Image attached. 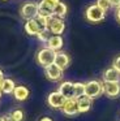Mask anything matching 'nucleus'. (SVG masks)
Here are the masks:
<instances>
[{
    "mask_svg": "<svg viewBox=\"0 0 120 121\" xmlns=\"http://www.w3.org/2000/svg\"><path fill=\"white\" fill-rule=\"evenodd\" d=\"M93 107V99H90L89 96L83 95V96L77 99V108H78V113H86L91 109Z\"/></svg>",
    "mask_w": 120,
    "mask_h": 121,
    "instance_id": "obj_16",
    "label": "nucleus"
},
{
    "mask_svg": "<svg viewBox=\"0 0 120 121\" xmlns=\"http://www.w3.org/2000/svg\"><path fill=\"white\" fill-rule=\"evenodd\" d=\"M85 17L89 22L91 24H98V22H102L106 17V12L103 9H101L97 4H91L86 8L85 11Z\"/></svg>",
    "mask_w": 120,
    "mask_h": 121,
    "instance_id": "obj_3",
    "label": "nucleus"
},
{
    "mask_svg": "<svg viewBox=\"0 0 120 121\" xmlns=\"http://www.w3.org/2000/svg\"><path fill=\"white\" fill-rule=\"evenodd\" d=\"M112 66H114V68H116L117 70H120V55L115 57L114 63H112Z\"/></svg>",
    "mask_w": 120,
    "mask_h": 121,
    "instance_id": "obj_24",
    "label": "nucleus"
},
{
    "mask_svg": "<svg viewBox=\"0 0 120 121\" xmlns=\"http://www.w3.org/2000/svg\"><path fill=\"white\" fill-rule=\"evenodd\" d=\"M23 27H25L26 34H28V35H31V37H37V35H38L39 33L42 31V30H43L35 18L28 20V21L25 22V26H23Z\"/></svg>",
    "mask_w": 120,
    "mask_h": 121,
    "instance_id": "obj_12",
    "label": "nucleus"
},
{
    "mask_svg": "<svg viewBox=\"0 0 120 121\" xmlns=\"http://www.w3.org/2000/svg\"><path fill=\"white\" fill-rule=\"evenodd\" d=\"M102 77H103V82H120V70H117L114 66H110L103 72Z\"/></svg>",
    "mask_w": 120,
    "mask_h": 121,
    "instance_id": "obj_13",
    "label": "nucleus"
},
{
    "mask_svg": "<svg viewBox=\"0 0 120 121\" xmlns=\"http://www.w3.org/2000/svg\"><path fill=\"white\" fill-rule=\"evenodd\" d=\"M46 47L51 48L52 51L55 52H59L60 50L63 48V44H64V40H63V37L61 35H51L48 39V42L46 43Z\"/></svg>",
    "mask_w": 120,
    "mask_h": 121,
    "instance_id": "obj_17",
    "label": "nucleus"
},
{
    "mask_svg": "<svg viewBox=\"0 0 120 121\" xmlns=\"http://www.w3.org/2000/svg\"><path fill=\"white\" fill-rule=\"evenodd\" d=\"M1 95H3V92H1V91H0V98H1Z\"/></svg>",
    "mask_w": 120,
    "mask_h": 121,
    "instance_id": "obj_30",
    "label": "nucleus"
},
{
    "mask_svg": "<svg viewBox=\"0 0 120 121\" xmlns=\"http://www.w3.org/2000/svg\"><path fill=\"white\" fill-rule=\"evenodd\" d=\"M115 17H116V21L120 24V7L116 8V11H115Z\"/></svg>",
    "mask_w": 120,
    "mask_h": 121,
    "instance_id": "obj_27",
    "label": "nucleus"
},
{
    "mask_svg": "<svg viewBox=\"0 0 120 121\" xmlns=\"http://www.w3.org/2000/svg\"><path fill=\"white\" fill-rule=\"evenodd\" d=\"M57 91H59L65 99L74 98V86H73V82H70V81H63L59 85Z\"/></svg>",
    "mask_w": 120,
    "mask_h": 121,
    "instance_id": "obj_11",
    "label": "nucleus"
},
{
    "mask_svg": "<svg viewBox=\"0 0 120 121\" xmlns=\"http://www.w3.org/2000/svg\"><path fill=\"white\" fill-rule=\"evenodd\" d=\"M63 115L68 116V117H73V116L78 115V108H77V99L76 98H70V99H67L63 104L61 109Z\"/></svg>",
    "mask_w": 120,
    "mask_h": 121,
    "instance_id": "obj_8",
    "label": "nucleus"
},
{
    "mask_svg": "<svg viewBox=\"0 0 120 121\" xmlns=\"http://www.w3.org/2000/svg\"><path fill=\"white\" fill-rule=\"evenodd\" d=\"M73 86H74V98L76 99H78V98L85 95V83H82V82H73Z\"/></svg>",
    "mask_w": 120,
    "mask_h": 121,
    "instance_id": "obj_20",
    "label": "nucleus"
},
{
    "mask_svg": "<svg viewBox=\"0 0 120 121\" xmlns=\"http://www.w3.org/2000/svg\"><path fill=\"white\" fill-rule=\"evenodd\" d=\"M67 13H68V7H67V4L63 3V1H60L56 5V8L54 9V16L59 17V18H63V20L67 16Z\"/></svg>",
    "mask_w": 120,
    "mask_h": 121,
    "instance_id": "obj_19",
    "label": "nucleus"
},
{
    "mask_svg": "<svg viewBox=\"0 0 120 121\" xmlns=\"http://www.w3.org/2000/svg\"><path fill=\"white\" fill-rule=\"evenodd\" d=\"M0 121H3V118H1V116H0Z\"/></svg>",
    "mask_w": 120,
    "mask_h": 121,
    "instance_id": "obj_31",
    "label": "nucleus"
},
{
    "mask_svg": "<svg viewBox=\"0 0 120 121\" xmlns=\"http://www.w3.org/2000/svg\"><path fill=\"white\" fill-rule=\"evenodd\" d=\"M103 94V82L98 79H91L85 83V95L90 99H97Z\"/></svg>",
    "mask_w": 120,
    "mask_h": 121,
    "instance_id": "obj_2",
    "label": "nucleus"
},
{
    "mask_svg": "<svg viewBox=\"0 0 120 121\" xmlns=\"http://www.w3.org/2000/svg\"><path fill=\"white\" fill-rule=\"evenodd\" d=\"M55 56H56V52H55V51H52L51 48H48V47H43L37 52L35 60H37V63H38V65L44 69L48 65L54 64Z\"/></svg>",
    "mask_w": 120,
    "mask_h": 121,
    "instance_id": "obj_1",
    "label": "nucleus"
},
{
    "mask_svg": "<svg viewBox=\"0 0 120 121\" xmlns=\"http://www.w3.org/2000/svg\"><path fill=\"white\" fill-rule=\"evenodd\" d=\"M103 94L107 98H110V99L119 98L120 96V82H103Z\"/></svg>",
    "mask_w": 120,
    "mask_h": 121,
    "instance_id": "obj_7",
    "label": "nucleus"
},
{
    "mask_svg": "<svg viewBox=\"0 0 120 121\" xmlns=\"http://www.w3.org/2000/svg\"><path fill=\"white\" fill-rule=\"evenodd\" d=\"M60 3V0H41L38 3V14L43 17L54 16V9Z\"/></svg>",
    "mask_w": 120,
    "mask_h": 121,
    "instance_id": "obj_4",
    "label": "nucleus"
},
{
    "mask_svg": "<svg viewBox=\"0 0 120 121\" xmlns=\"http://www.w3.org/2000/svg\"><path fill=\"white\" fill-rule=\"evenodd\" d=\"M10 116H12V118L14 121H23L25 120V113H23V111L20 109V108L13 109L12 112H10Z\"/></svg>",
    "mask_w": 120,
    "mask_h": 121,
    "instance_id": "obj_21",
    "label": "nucleus"
},
{
    "mask_svg": "<svg viewBox=\"0 0 120 121\" xmlns=\"http://www.w3.org/2000/svg\"><path fill=\"white\" fill-rule=\"evenodd\" d=\"M47 30L51 33V35H61L65 31V22L63 18H59L56 16H51L48 18Z\"/></svg>",
    "mask_w": 120,
    "mask_h": 121,
    "instance_id": "obj_5",
    "label": "nucleus"
},
{
    "mask_svg": "<svg viewBox=\"0 0 120 121\" xmlns=\"http://www.w3.org/2000/svg\"><path fill=\"white\" fill-rule=\"evenodd\" d=\"M1 118H3V121H14V120L12 118V116H10V113L3 115V116H1Z\"/></svg>",
    "mask_w": 120,
    "mask_h": 121,
    "instance_id": "obj_26",
    "label": "nucleus"
},
{
    "mask_svg": "<svg viewBox=\"0 0 120 121\" xmlns=\"http://www.w3.org/2000/svg\"><path fill=\"white\" fill-rule=\"evenodd\" d=\"M54 64H55L56 66H59L61 70H64V69H67L68 66H69V64H70V57H69V56H68L65 52L59 51V52H56V56H55Z\"/></svg>",
    "mask_w": 120,
    "mask_h": 121,
    "instance_id": "obj_14",
    "label": "nucleus"
},
{
    "mask_svg": "<svg viewBox=\"0 0 120 121\" xmlns=\"http://www.w3.org/2000/svg\"><path fill=\"white\" fill-rule=\"evenodd\" d=\"M12 95L14 96L16 100H18V102H25L29 98V95H30V90L26 86H23V85H18V86L14 87Z\"/></svg>",
    "mask_w": 120,
    "mask_h": 121,
    "instance_id": "obj_15",
    "label": "nucleus"
},
{
    "mask_svg": "<svg viewBox=\"0 0 120 121\" xmlns=\"http://www.w3.org/2000/svg\"><path fill=\"white\" fill-rule=\"evenodd\" d=\"M3 1H7V0H3Z\"/></svg>",
    "mask_w": 120,
    "mask_h": 121,
    "instance_id": "obj_32",
    "label": "nucleus"
},
{
    "mask_svg": "<svg viewBox=\"0 0 120 121\" xmlns=\"http://www.w3.org/2000/svg\"><path fill=\"white\" fill-rule=\"evenodd\" d=\"M63 72L59 66H56L55 64H51L47 68H44V74H46V78L51 82H59L63 78Z\"/></svg>",
    "mask_w": 120,
    "mask_h": 121,
    "instance_id": "obj_10",
    "label": "nucleus"
},
{
    "mask_svg": "<svg viewBox=\"0 0 120 121\" xmlns=\"http://www.w3.org/2000/svg\"><path fill=\"white\" fill-rule=\"evenodd\" d=\"M50 37H51V33H50L47 29H43L38 35H37L38 40H39V42H42V43H47V42H48V39H50Z\"/></svg>",
    "mask_w": 120,
    "mask_h": 121,
    "instance_id": "obj_22",
    "label": "nucleus"
},
{
    "mask_svg": "<svg viewBox=\"0 0 120 121\" xmlns=\"http://www.w3.org/2000/svg\"><path fill=\"white\" fill-rule=\"evenodd\" d=\"M0 78H4V73H3L1 69H0Z\"/></svg>",
    "mask_w": 120,
    "mask_h": 121,
    "instance_id": "obj_29",
    "label": "nucleus"
},
{
    "mask_svg": "<svg viewBox=\"0 0 120 121\" xmlns=\"http://www.w3.org/2000/svg\"><path fill=\"white\" fill-rule=\"evenodd\" d=\"M20 14L23 20H31L38 16V3L35 1H26L20 9Z\"/></svg>",
    "mask_w": 120,
    "mask_h": 121,
    "instance_id": "obj_6",
    "label": "nucleus"
},
{
    "mask_svg": "<svg viewBox=\"0 0 120 121\" xmlns=\"http://www.w3.org/2000/svg\"><path fill=\"white\" fill-rule=\"evenodd\" d=\"M14 87H16V83H14V81H13V79L4 78L3 85H1V92H3V94L9 95V94H12V92H13Z\"/></svg>",
    "mask_w": 120,
    "mask_h": 121,
    "instance_id": "obj_18",
    "label": "nucleus"
},
{
    "mask_svg": "<svg viewBox=\"0 0 120 121\" xmlns=\"http://www.w3.org/2000/svg\"><path fill=\"white\" fill-rule=\"evenodd\" d=\"M65 100L67 99H65L59 91H52V92H50L48 96H47V104L51 108H54V109H61V107H63Z\"/></svg>",
    "mask_w": 120,
    "mask_h": 121,
    "instance_id": "obj_9",
    "label": "nucleus"
},
{
    "mask_svg": "<svg viewBox=\"0 0 120 121\" xmlns=\"http://www.w3.org/2000/svg\"><path fill=\"white\" fill-rule=\"evenodd\" d=\"M111 8H119L120 7V0H108Z\"/></svg>",
    "mask_w": 120,
    "mask_h": 121,
    "instance_id": "obj_25",
    "label": "nucleus"
},
{
    "mask_svg": "<svg viewBox=\"0 0 120 121\" xmlns=\"http://www.w3.org/2000/svg\"><path fill=\"white\" fill-rule=\"evenodd\" d=\"M97 5L101 9H103L104 12H107L110 8H111V5H110V1L108 0H97Z\"/></svg>",
    "mask_w": 120,
    "mask_h": 121,
    "instance_id": "obj_23",
    "label": "nucleus"
},
{
    "mask_svg": "<svg viewBox=\"0 0 120 121\" xmlns=\"http://www.w3.org/2000/svg\"><path fill=\"white\" fill-rule=\"evenodd\" d=\"M39 121H54L51 117H48V116H43V117L39 118Z\"/></svg>",
    "mask_w": 120,
    "mask_h": 121,
    "instance_id": "obj_28",
    "label": "nucleus"
}]
</instances>
